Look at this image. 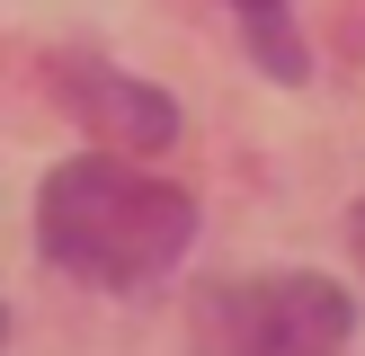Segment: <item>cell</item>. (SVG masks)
Returning a JSON list of instances; mask_svg holds the SVG:
<instances>
[{
	"instance_id": "obj_4",
	"label": "cell",
	"mask_w": 365,
	"mask_h": 356,
	"mask_svg": "<svg viewBox=\"0 0 365 356\" xmlns=\"http://www.w3.org/2000/svg\"><path fill=\"white\" fill-rule=\"evenodd\" d=\"M232 9H241V45H250L259 71H277V80H303L312 71V53L294 36V0H232Z\"/></svg>"
},
{
	"instance_id": "obj_5",
	"label": "cell",
	"mask_w": 365,
	"mask_h": 356,
	"mask_svg": "<svg viewBox=\"0 0 365 356\" xmlns=\"http://www.w3.org/2000/svg\"><path fill=\"white\" fill-rule=\"evenodd\" d=\"M356 258H365V205H356Z\"/></svg>"
},
{
	"instance_id": "obj_1",
	"label": "cell",
	"mask_w": 365,
	"mask_h": 356,
	"mask_svg": "<svg viewBox=\"0 0 365 356\" xmlns=\"http://www.w3.org/2000/svg\"><path fill=\"white\" fill-rule=\"evenodd\" d=\"M36 241L81 285H152L187 258L196 205L170 178H143L125 160H63L36 196Z\"/></svg>"
},
{
	"instance_id": "obj_3",
	"label": "cell",
	"mask_w": 365,
	"mask_h": 356,
	"mask_svg": "<svg viewBox=\"0 0 365 356\" xmlns=\"http://www.w3.org/2000/svg\"><path fill=\"white\" fill-rule=\"evenodd\" d=\"M63 89L81 98V116L98 125L107 142H134V152H160V142H178V107L160 98V89L125 80V71H98V63H63Z\"/></svg>"
},
{
	"instance_id": "obj_2",
	"label": "cell",
	"mask_w": 365,
	"mask_h": 356,
	"mask_svg": "<svg viewBox=\"0 0 365 356\" xmlns=\"http://www.w3.org/2000/svg\"><path fill=\"white\" fill-rule=\"evenodd\" d=\"M348 330L356 312L330 276H232L187 312L196 356H339Z\"/></svg>"
}]
</instances>
